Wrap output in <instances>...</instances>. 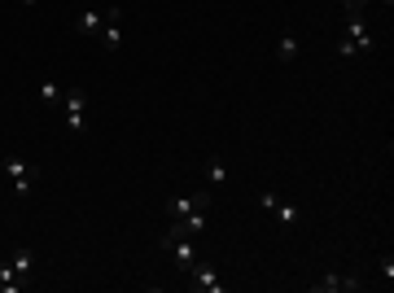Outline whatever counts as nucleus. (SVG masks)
Returning a JSON list of instances; mask_svg holds the SVG:
<instances>
[{
  "label": "nucleus",
  "instance_id": "obj_1",
  "mask_svg": "<svg viewBox=\"0 0 394 293\" xmlns=\"http://www.w3.org/2000/svg\"><path fill=\"white\" fill-rule=\"evenodd\" d=\"M5 175L13 179V193H31V184L40 179V167L35 162H26V157H5Z\"/></svg>",
  "mask_w": 394,
  "mask_h": 293
},
{
  "label": "nucleus",
  "instance_id": "obj_2",
  "mask_svg": "<svg viewBox=\"0 0 394 293\" xmlns=\"http://www.w3.org/2000/svg\"><path fill=\"white\" fill-rule=\"evenodd\" d=\"M62 110H66V127H70V131H84L88 92H84V88H66V96H62Z\"/></svg>",
  "mask_w": 394,
  "mask_h": 293
},
{
  "label": "nucleus",
  "instance_id": "obj_3",
  "mask_svg": "<svg viewBox=\"0 0 394 293\" xmlns=\"http://www.w3.org/2000/svg\"><path fill=\"white\" fill-rule=\"evenodd\" d=\"M101 44H105V52H119V44H123V9L119 5H110L105 9V26H101Z\"/></svg>",
  "mask_w": 394,
  "mask_h": 293
},
{
  "label": "nucleus",
  "instance_id": "obj_4",
  "mask_svg": "<svg viewBox=\"0 0 394 293\" xmlns=\"http://www.w3.org/2000/svg\"><path fill=\"white\" fill-rule=\"evenodd\" d=\"M189 289H197V293H219L224 280L215 276V267H202V262H193V267H189Z\"/></svg>",
  "mask_w": 394,
  "mask_h": 293
},
{
  "label": "nucleus",
  "instance_id": "obj_5",
  "mask_svg": "<svg viewBox=\"0 0 394 293\" xmlns=\"http://www.w3.org/2000/svg\"><path fill=\"white\" fill-rule=\"evenodd\" d=\"M193 210H210V197L206 193H193V197H171L167 201V215L171 219H184V215H193Z\"/></svg>",
  "mask_w": 394,
  "mask_h": 293
},
{
  "label": "nucleus",
  "instance_id": "obj_6",
  "mask_svg": "<svg viewBox=\"0 0 394 293\" xmlns=\"http://www.w3.org/2000/svg\"><path fill=\"white\" fill-rule=\"evenodd\" d=\"M346 40L355 44V52H373V35H368L363 13H351V18H346Z\"/></svg>",
  "mask_w": 394,
  "mask_h": 293
},
{
  "label": "nucleus",
  "instance_id": "obj_7",
  "mask_svg": "<svg viewBox=\"0 0 394 293\" xmlns=\"http://www.w3.org/2000/svg\"><path fill=\"white\" fill-rule=\"evenodd\" d=\"M311 289H315V293H355V289H359V280H355V276H337V272H329V276L315 280Z\"/></svg>",
  "mask_w": 394,
  "mask_h": 293
},
{
  "label": "nucleus",
  "instance_id": "obj_8",
  "mask_svg": "<svg viewBox=\"0 0 394 293\" xmlns=\"http://www.w3.org/2000/svg\"><path fill=\"white\" fill-rule=\"evenodd\" d=\"M163 250H167V254H175L184 267H193V262H197V250L184 241V236H167V232H163Z\"/></svg>",
  "mask_w": 394,
  "mask_h": 293
},
{
  "label": "nucleus",
  "instance_id": "obj_9",
  "mask_svg": "<svg viewBox=\"0 0 394 293\" xmlns=\"http://www.w3.org/2000/svg\"><path fill=\"white\" fill-rule=\"evenodd\" d=\"M206 228V210H193V215H184V219H175V228L167 232V236H184V241H189V236H197Z\"/></svg>",
  "mask_w": 394,
  "mask_h": 293
},
{
  "label": "nucleus",
  "instance_id": "obj_10",
  "mask_svg": "<svg viewBox=\"0 0 394 293\" xmlns=\"http://www.w3.org/2000/svg\"><path fill=\"white\" fill-rule=\"evenodd\" d=\"M268 210L276 215V223H280V228H298V219H302V210H298V206H289V201H280V197H276Z\"/></svg>",
  "mask_w": 394,
  "mask_h": 293
},
{
  "label": "nucleus",
  "instance_id": "obj_11",
  "mask_svg": "<svg viewBox=\"0 0 394 293\" xmlns=\"http://www.w3.org/2000/svg\"><path fill=\"white\" fill-rule=\"evenodd\" d=\"M105 26V13L101 9H79V18H75V31H84V35H97Z\"/></svg>",
  "mask_w": 394,
  "mask_h": 293
},
{
  "label": "nucleus",
  "instance_id": "obj_12",
  "mask_svg": "<svg viewBox=\"0 0 394 293\" xmlns=\"http://www.w3.org/2000/svg\"><path fill=\"white\" fill-rule=\"evenodd\" d=\"M298 52H302L298 35H294V31H285V35H280V44H276V57H280V62H294Z\"/></svg>",
  "mask_w": 394,
  "mask_h": 293
},
{
  "label": "nucleus",
  "instance_id": "obj_13",
  "mask_svg": "<svg viewBox=\"0 0 394 293\" xmlns=\"http://www.w3.org/2000/svg\"><path fill=\"white\" fill-rule=\"evenodd\" d=\"M9 262H13V272L26 280V276H31V267H35V254H31V250H13V258H9Z\"/></svg>",
  "mask_w": 394,
  "mask_h": 293
},
{
  "label": "nucleus",
  "instance_id": "obj_14",
  "mask_svg": "<svg viewBox=\"0 0 394 293\" xmlns=\"http://www.w3.org/2000/svg\"><path fill=\"white\" fill-rule=\"evenodd\" d=\"M206 179L210 184H228V167L219 162V157H210V162H206Z\"/></svg>",
  "mask_w": 394,
  "mask_h": 293
},
{
  "label": "nucleus",
  "instance_id": "obj_15",
  "mask_svg": "<svg viewBox=\"0 0 394 293\" xmlns=\"http://www.w3.org/2000/svg\"><path fill=\"white\" fill-rule=\"evenodd\" d=\"M62 96H66V92H62L58 84H53V79H44V84H40V101H48V105H62Z\"/></svg>",
  "mask_w": 394,
  "mask_h": 293
},
{
  "label": "nucleus",
  "instance_id": "obj_16",
  "mask_svg": "<svg viewBox=\"0 0 394 293\" xmlns=\"http://www.w3.org/2000/svg\"><path fill=\"white\" fill-rule=\"evenodd\" d=\"M341 5H346V18H351V13H363L368 0H341Z\"/></svg>",
  "mask_w": 394,
  "mask_h": 293
},
{
  "label": "nucleus",
  "instance_id": "obj_17",
  "mask_svg": "<svg viewBox=\"0 0 394 293\" xmlns=\"http://www.w3.org/2000/svg\"><path fill=\"white\" fill-rule=\"evenodd\" d=\"M18 5H22V9H31V5H35V0H18Z\"/></svg>",
  "mask_w": 394,
  "mask_h": 293
},
{
  "label": "nucleus",
  "instance_id": "obj_18",
  "mask_svg": "<svg viewBox=\"0 0 394 293\" xmlns=\"http://www.w3.org/2000/svg\"><path fill=\"white\" fill-rule=\"evenodd\" d=\"M381 5H385V9H390V5H394V0H381Z\"/></svg>",
  "mask_w": 394,
  "mask_h": 293
}]
</instances>
